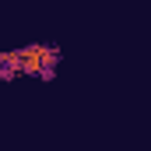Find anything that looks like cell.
<instances>
[{"label": "cell", "instance_id": "1", "mask_svg": "<svg viewBox=\"0 0 151 151\" xmlns=\"http://www.w3.org/2000/svg\"><path fill=\"white\" fill-rule=\"evenodd\" d=\"M56 63H60L56 46H25V49H18V70L21 74H39L42 67H56Z\"/></svg>", "mask_w": 151, "mask_h": 151}, {"label": "cell", "instance_id": "2", "mask_svg": "<svg viewBox=\"0 0 151 151\" xmlns=\"http://www.w3.org/2000/svg\"><path fill=\"white\" fill-rule=\"evenodd\" d=\"M14 74H21L18 70V53H0V77L11 81Z\"/></svg>", "mask_w": 151, "mask_h": 151}, {"label": "cell", "instance_id": "3", "mask_svg": "<svg viewBox=\"0 0 151 151\" xmlns=\"http://www.w3.org/2000/svg\"><path fill=\"white\" fill-rule=\"evenodd\" d=\"M53 74H56V67H42V70H39V77H42V81H53Z\"/></svg>", "mask_w": 151, "mask_h": 151}]
</instances>
